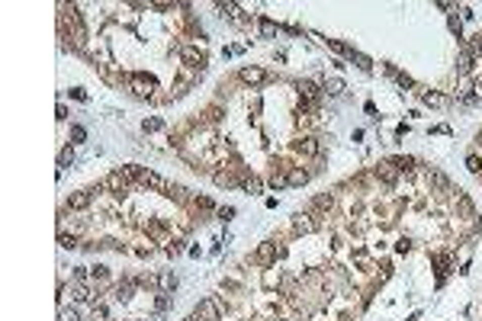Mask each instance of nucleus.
<instances>
[{"label": "nucleus", "instance_id": "nucleus-1", "mask_svg": "<svg viewBox=\"0 0 482 321\" xmlns=\"http://www.w3.org/2000/svg\"><path fill=\"white\" fill-rule=\"evenodd\" d=\"M129 173V177L135 180V183H142V186H148V189H157V193H164V196H174L171 193V180H164L161 173H154V170H145V167H138V164H129V167H122Z\"/></svg>", "mask_w": 482, "mask_h": 321}, {"label": "nucleus", "instance_id": "nucleus-2", "mask_svg": "<svg viewBox=\"0 0 482 321\" xmlns=\"http://www.w3.org/2000/svg\"><path fill=\"white\" fill-rule=\"evenodd\" d=\"M103 186L113 189V193H122V189H129V186H132V177H129L126 170H113L110 177L103 180Z\"/></svg>", "mask_w": 482, "mask_h": 321}, {"label": "nucleus", "instance_id": "nucleus-3", "mask_svg": "<svg viewBox=\"0 0 482 321\" xmlns=\"http://www.w3.org/2000/svg\"><path fill=\"white\" fill-rule=\"evenodd\" d=\"M283 254H286L283 247H277L274 241H264V244L257 247V264H264V267H267V264H274V260H280Z\"/></svg>", "mask_w": 482, "mask_h": 321}, {"label": "nucleus", "instance_id": "nucleus-4", "mask_svg": "<svg viewBox=\"0 0 482 321\" xmlns=\"http://www.w3.org/2000/svg\"><path fill=\"white\" fill-rule=\"evenodd\" d=\"M376 177H380L386 186H392V183L399 180V167H396L392 161H386V164H380V167H376Z\"/></svg>", "mask_w": 482, "mask_h": 321}, {"label": "nucleus", "instance_id": "nucleus-5", "mask_svg": "<svg viewBox=\"0 0 482 321\" xmlns=\"http://www.w3.org/2000/svg\"><path fill=\"white\" fill-rule=\"evenodd\" d=\"M93 193L96 189H81V193H74L71 199H68V209H87V206L93 203Z\"/></svg>", "mask_w": 482, "mask_h": 321}, {"label": "nucleus", "instance_id": "nucleus-6", "mask_svg": "<svg viewBox=\"0 0 482 321\" xmlns=\"http://www.w3.org/2000/svg\"><path fill=\"white\" fill-rule=\"evenodd\" d=\"M196 321H219V308H216V302H199L196 305Z\"/></svg>", "mask_w": 482, "mask_h": 321}, {"label": "nucleus", "instance_id": "nucleus-7", "mask_svg": "<svg viewBox=\"0 0 482 321\" xmlns=\"http://www.w3.org/2000/svg\"><path fill=\"white\" fill-rule=\"evenodd\" d=\"M293 231H296V235H309V231H315L312 215H309V212H299V215L293 219Z\"/></svg>", "mask_w": 482, "mask_h": 321}, {"label": "nucleus", "instance_id": "nucleus-8", "mask_svg": "<svg viewBox=\"0 0 482 321\" xmlns=\"http://www.w3.org/2000/svg\"><path fill=\"white\" fill-rule=\"evenodd\" d=\"M241 81L248 84V87H260L267 81V74L260 71V68H241Z\"/></svg>", "mask_w": 482, "mask_h": 321}, {"label": "nucleus", "instance_id": "nucleus-9", "mask_svg": "<svg viewBox=\"0 0 482 321\" xmlns=\"http://www.w3.org/2000/svg\"><path fill=\"white\" fill-rule=\"evenodd\" d=\"M299 100L315 103V100H318V84H312V81H299Z\"/></svg>", "mask_w": 482, "mask_h": 321}, {"label": "nucleus", "instance_id": "nucleus-10", "mask_svg": "<svg viewBox=\"0 0 482 321\" xmlns=\"http://www.w3.org/2000/svg\"><path fill=\"white\" fill-rule=\"evenodd\" d=\"M219 13H222V16H229V20H232V23H238V26H244V23H248L235 4H219Z\"/></svg>", "mask_w": 482, "mask_h": 321}, {"label": "nucleus", "instance_id": "nucleus-11", "mask_svg": "<svg viewBox=\"0 0 482 321\" xmlns=\"http://www.w3.org/2000/svg\"><path fill=\"white\" fill-rule=\"evenodd\" d=\"M286 183H289V186H302V183H309V170H302V167H296V170H289V177H286Z\"/></svg>", "mask_w": 482, "mask_h": 321}, {"label": "nucleus", "instance_id": "nucleus-12", "mask_svg": "<svg viewBox=\"0 0 482 321\" xmlns=\"http://www.w3.org/2000/svg\"><path fill=\"white\" fill-rule=\"evenodd\" d=\"M296 148H299L302 154H309V158H315V154L322 151V148H318V142H315V138H299V145H296Z\"/></svg>", "mask_w": 482, "mask_h": 321}, {"label": "nucleus", "instance_id": "nucleus-13", "mask_svg": "<svg viewBox=\"0 0 482 321\" xmlns=\"http://www.w3.org/2000/svg\"><path fill=\"white\" fill-rule=\"evenodd\" d=\"M132 87H135V93H138V97H148V93H151V87H154V81H145V77H132Z\"/></svg>", "mask_w": 482, "mask_h": 321}, {"label": "nucleus", "instance_id": "nucleus-14", "mask_svg": "<svg viewBox=\"0 0 482 321\" xmlns=\"http://www.w3.org/2000/svg\"><path fill=\"white\" fill-rule=\"evenodd\" d=\"M132 292H135V283H132V280H129V283H119V286H116V299H119V302L132 299Z\"/></svg>", "mask_w": 482, "mask_h": 321}, {"label": "nucleus", "instance_id": "nucleus-15", "mask_svg": "<svg viewBox=\"0 0 482 321\" xmlns=\"http://www.w3.org/2000/svg\"><path fill=\"white\" fill-rule=\"evenodd\" d=\"M325 93H331V97H341V93H344V81H341V77H331V81L325 84Z\"/></svg>", "mask_w": 482, "mask_h": 321}, {"label": "nucleus", "instance_id": "nucleus-16", "mask_svg": "<svg viewBox=\"0 0 482 321\" xmlns=\"http://www.w3.org/2000/svg\"><path fill=\"white\" fill-rule=\"evenodd\" d=\"M71 296H74V302H87V299H90V289H87L84 283H74L71 286Z\"/></svg>", "mask_w": 482, "mask_h": 321}, {"label": "nucleus", "instance_id": "nucleus-17", "mask_svg": "<svg viewBox=\"0 0 482 321\" xmlns=\"http://www.w3.org/2000/svg\"><path fill=\"white\" fill-rule=\"evenodd\" d=\"M312 206H315V209H331V206H335V196H331V193H322V196H315Z\"/></svg>", "mask_w": 482, "mask_h": 321}, {"label": "nucleus", "instance_id": "nucleus-18", "mask_svg": "<svg viewBox=\"0 0 482 321\" xmlns=\"http://www.w3.org/2000/svg\"><path fill=\"white\" fill-rule=\"evenodd\" d=\"M157 286H161L164 292H171V289H177V280H174L171 273H161V276H157Z\"/></svg>", "mask_w": 482, "mask_h": 321}, {"label": "nucleus", "instance_id": "nucleus-19", "mask_svg": "<svg viewBox=\"0 0 482 321\" xmlns=\"http://www.w3.org/2000/svg\"><path fill=\"white\" fill-rule=\"evenodd\" d=\"M392 164L399 167V173H411V170H415V161H411V158H392Z\"/></svg>", "mask_w": 482, "mask_h": 321}, {"label": "nucleus", "instance_id": "nucleus-20", "mask_svg": "<svg viewBox=\"0 0 482 321\" xmlns=\"http://www.w3.org/2000/svg\"><path fill=\"white\" fill-rule=\"evenodd\" d=\"M71 161H74V151H71V148H61V154H58V170H65Z\"/></svg>", "mask_w": 482, "mask_h": 321}, {"label": "nucleus", "instance_id": "nucleus-21", "mask_svg": "<svg viewBox=\"0 0 482 321\" xmlns=\"http://www.w3.org/2000/svg\"><path fill=\"white\" fill-rule=\"evenodd\" d=\"M472 71V51H463L460 55V74H469Z\"/></svg>", "mask_w": 482, "mask_h": 321}, {"label": "nucleus", "instance_id": "nucleus-22", "mask_svg": "<svg viewBox=\"0 0 482 321\" xmlns=\"http://www.w3.org/2000/svg\"><path fill=\"white\" fill-rule=\"evenodd\" d=\"M58 241H61V247H77V238H74V235H68V231H61Z\"/></svg>", "mask_w": 482, "mask_h": 321}, {"label": "nucleus", "instance_id": "nucleus-23", "mask_svg": "<svg viewBox=\"0 0 482 321\" xmlns=\"http://www.w3.org/2000/svg\"><path fill=\"white\" fill-rule=\"evenodd\" d=\"M350 58H354V61L360 65L363 71H370V68H373V65H370V58H366V55H360V51H354V55H350Z\"/></svg>", "mask_w": 482, "mask_h": 321}, {"label": "nucleus", "instance_id": "nucleus-24", "mask_svg": "<svg viewBox=\"0 0 482 321\" xmlns=\"http://www.w3.org/2000/svg\"><path fill=\"white\" fill-rule=\"evenodd\" d=\"M424 103L427 106H444V97L441 93H424Z\"/></svg>", "mask_w": 482, "mask_h": 321}, {"label": "nucleus", "instance_id": "nucleus-25", "mask_svg": "<svg viewBox=\"0 0 482 321\" xmlns=\"http://www.w3.org/2000/svg\"><path fill=\"white\" fill-rule=\"evenodd\" d=\"M260 186H264V183H260V180H257V177H251V180H244V189H248V193H260Z\"/></svg>", "mask_w": 482, "mask_h": 321}, {"label": "nucleus", "instance_id": "nucleus-26", "mask_svg": "<svg viewBox=\"0 0 482 321\" xmlns=\"http://www.w3.org/2000/svg\"><path fill=\"white\" fill-rule=\"evenodd\" d=\"M466 167H469L472 173H479V170H482V161L476 158V154H469V158H466Z\"/></svg>", "mask_w": 482, "mask_h": 321}, {"label": "nucleus", "instance_id": "nucleus-27", "mask_svg": "<svg viewBox=\"0 0 482 321\" xmlns=\"http://www.w3.org/2000/svg\"><path fill=\"white\" fill-rule=\"evenodd\" d=\"M216 183L219 186H235V177H229V173H216Z\"/></svg>", "mask_w": 482, "mask_h": 321}, {"label": "nucleus", "instance_id": "nucleus-28", "mask_svg": "<svg viewBox=\"0 0 482 321\" xmlns=\"http://www.w3.org/2000/svg\"><path fill=\"white\" fill-rule=\"evenodd\" d=\"M260 32H264V36H274V32H277V23H270V20H260Z\"/></svg>", "mask_w": 482, "mask_h": 321}, {"label": "nucleus", "instance_id": "nucleus-29", "mask_svg": "<svg viewBox=\"0 0 482 321\" xmlns=\"http://www.w3.org/2000/svg\"><path fill=\"white\" fill-rule=\"evenodd\" d=\"M71 138H74V142H84V138H87V129H84V125H74V129H71Z\"/></svg>", "mask_w": 482, "mask_h": 321}, {"label": "nucleus", "instance_id": "nucleus-30", "mask_svg": "<svg viewBox=\"0 0 482 321\" xmlns=\"http://www.w3.org/2000/svg\"><path fill=\"white\" fill-rule=\"evenodd\" d=\"M389 71H392V68H389ZM392 74H396V81H399L402 87H411V84H415V81H411L408 74H402V71H392Z\"/></svg>", "mask_w": 482, "mask_h": 321}, {"label": "nucleus", "instance_id": "nucleus-31", "mask_svg": "<svg viewBox=\"0 0 482 321\" xmlns=\"http://www.w3.org/2000/svg\"><path fill=\"white\" fill-rule=\"evenodd\" d=\"M157 129H161V119H148L145 122V132H157Z\"/></svg>", "mask_w": 482, "mask_h": 321}, {"label": "nucleus", "instance_id": "nucleus-32", "mask_svg": "<svg viewBox=\"0 0 482 321\" xmlns=\"http://www.w3.org/2000/svg\"><path fill=\"white\" fill-rule=\"evenodd\" d=\"M232 215H235V209H232V206H222V209H219V219H225V222H229Z\"/></svg>", "mask_w": 482, "mask_h": 321}, {"label": "nucleus", "instance_id": "nucleus-33", "mask_svg": "<svg viewBox=\"0 0 482 321\" xmlns=\"http://www.w3.org/2000/svg\"><path fill=\"white\" fill-rule=\"evenodd\" d=\"M431 180L437 186H447V177H444V173H437V170H431Z\"/></svg>", "mask_w": 482, "mask_h": 321}, {"label": "nucleus", "instance_id": "nucleus-34", "mask_svg": "<svg viewBox=\"0 0 482 321\" xmlns=\"http://www.w3.org/2000/svg\"><path fill=\"white\" fill-rule=\"evenodd\" d=\"M270 186H274V189H277V186H286V177H280V173H274V180H270Z\"/></svg>", "mask_w": 482, "mask_h": 321}, {"label": "nucleus", "instance_id": "nucleus-35", "mask_svg": "<svg viewBox=\"0 0 482 321\" xmlns=\"http://www.w3.org/2000/svg\"><path fill=\"white\" fill-rule=\"evenodd\" d=\"M408 247H411V241H408V238H402V241H399V244H396V250H399V254H405V250H408Z\"/></svg>", "mask_w": 482, "mask_h": 321}, {"label": "nucleus", "instance_id": "nucleus-36", "mask_svg": "<svg viewBox=\"0 0 482 321\" xmlns=\"http://www.w3.org/2000/svg\"><path fill=\"white\" fill-rule=\"evenodd\" d=\"M93 280H106V267H93Z\"/></svg>", "mask_w": 482, "mask_h": 321}, {"label": "nucleus", "instance_id": "nucleus-37", "mask_svg": "<svg viewBox=\"0 0 482 321\" xmlns=\"http://www.w3.org/2000/svg\"><path fill=\"white\" fill-rule=\"evenodd\" d=\"M93 318L103 321V318H106V308H103V305H93Z\"/></svg>", "mask_w": 482, "mask_h": 321}, {"label": "nucleus", "instance_id": "nucleus-38", "mask_svg": "<svg viewBox=\"0 0 482 321\" xmlns=\"http://www.w3.org/2000/svg\"><path fill=\"white\" fill-rule=\"evenodd\" d=\"M61 321H77V311L71 308V311H61Z\"/></svg>", "mask_w": 482, "mask_h": 321}, {"label": "nucleus", "instance_id": "nucleus-39", "mask_svg": "<svg viewBox=\"0 0 482 321\" xmlns=\"http://www.w3.org/2000/svg\"><path fill=\"white\" fill-rule=\"evenodd\" d=\"M168 305H171V299H168V296H161V299H157V311H164Z\"/></svg>", "mask_w": 482, "mask_h": 321}, {"label": "nucleus", "instance_id": "nucleus-40", "mask_svg": "<svg viewBox=\"0 0 482 321\" xmlns=\"http://www.w3.org/2000/svg\"><path fill=\"white\" fill-rule=\"evenodd\" d=\"M187 321H196V318H187Z\"/></svg>", "mask_w": 482, "mask_h": 321}]
</instances>
